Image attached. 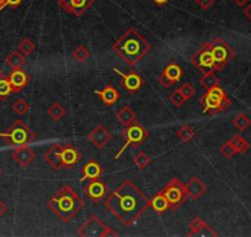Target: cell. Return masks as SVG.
Instances as JSON below:
<instances>
[{"instance_id": "obj_1", "label": "cell", "mask_w": 251, "mask_h": 237, "mask_svg": "<svg viewBox=\"0 0 251 237\" xmlns=\"http://www.w3.org/2000/svg\"><path fill=\"white\" fill-rule=\"evenodd\" d=\"M151 205V199L132 180H123L105 200V207L125 226H132Z\"/></svg>"}, {"instance_id": "obj_2", "label": "cell", "mask_w": 251, "mask_h": 237, "mask_svg": "<svg viewBox=\"0 0 251 237\" xmlns=\"http://www.w3.org/2000/svg\"><path fill=\"white\" fill-rule=\"evenodd\" d=\"M112 50L129 66L142 61L151 50V45L134 28H129L112 45Z\"/></svg>"}, {"instance_id": "obj_3", "label": "cell", "mask_w": 251, "mask_h": 237, "mask_svg": "<svg viewBox=\"0 0 251 237\" xmlns=\"http://www.w3.org/2000/svg\"><path fill=\"white\" fill-rule=\"evenodd\" d=\"M47 204L50 211L63 222H71L84 209L83 199L71 185L60 188Z\"/></svg>"}, {"instance_id": "obj_4", "label": "cell", "mask_w": 251, "mask_h": 237, "mask_svg": "<svg viewBox=\"0 0 251 237\" xmlns=\"http://www.w3.org/2000/svg\"><path fill=\"white\" fill-rule=\"evenodd\" d=\"M36 134L23 121L15 120L5 132H0V139L5 140L9 146L20 147L32 144L36 140Z\"/></svg>"}, {"instance_id": "obj_5", "label": "cell", "mask_w": 251, "mask_h": 237, "mask_svg": "<svg viewBox=\"0 0 251 237\" xmlns=\"http://www.w3.org/2000/svg\"><path fill=\"white\" fill-rule=\"evenodd\" d=\"M200 103L203 106V113L209 115H216L217 113H224L231 105L229 96L222 87L216 86L208 89L206 94L201 96Z\"/></svg>"}, {"instance_id": "obj_6", "label": "cell", "mask_w": 251, "mask_h": 237, "mask_svg": "<svg viewBox=\"0 0 251 237\" xmlns=\"http://www.w3.org/2000/svg\"><path fill=\"white\" fill-rule=\"evenodd\" d=\"M80 237H116L120 236L117 231L110 226H106L98 215H91L78 230Z\"/></svg>"}, {"instance_id": "obj_7", "label": "cell", "mask_w": 251, "mask_h": 237, "mask_svg": "<svg viewBox=\"0 0 251 237\" xmlns=\"http://www.w3.org/2000/svg\"><path fill=\"white\" fill-rule=\"evenodd\" d=\"M122 137L125 139V145L122 146V148L120 149L117 154L115 156V159H118L122 156L123 152L128 148L129 146L134 147V148H138L149 136L148 130L144 129L139 122H134V124L129 125V126L125 127V130H122L121 132Z\"/></svg>"}, {"instance_id": "obj_8", "label": "cell", "mask_w": 251, "mask_h": 237, "mask_svg": "<svg viewBox=\"0 0 251 237\" xmlns=\"http://www.w3.org/2000/svg\"><path fill=\"white\" fill-rule=\"evenodd\" d=\"M209 46L214 59V71L224 69L235 57L233 48L222 38H213L209 41Z\"/></svg>"}, {"instance_id": "obj_9", "label": "cell", "mask_w": 251, "mask_h": 237, "mask_svg": "<svg viewBox=\"0 0 251 237\" xmlns=\"http://www.w3.org/2000/svg\"><path fill=\"white\" fill-rule=\"evenodd\" d=\"M160 192L170 204L171 211H176L180 209L188 198L186 194L185 184L178 178H173Z\"/></svg>"}, {"instance_id": "obj_10", "label": "cell", "mask_w": 251, "mask_h": 237, "mask_svg": "<svg viewBox=\"0 0 251 237\" xmlns=\"http://www.w3.org/2000/svg\"><path fill=\"white\" fill-rule=\"evenodd\" d=\"M191 63L199 69H212L214 71V59L211 52V46L209 42H204L195 51L194 55L190 58Z\"/></svg>"}, {"instance_id": "obj_11", "label": "cell", "mask_w": 251, "mask_h": 237, "mask_svg": "<svg viewBox=\"0 0 251 237\" xmlns=\"http://www.w3.org/2000/svg\"><path fill=\"white\" fill-rule=\"evenodd\" d=\"M112 71L116 74L121 77V84H122L123 88L126 89V91H128L129 94H134L142 88V87L146 86V81L142 76H139L136 72H128V73H123L120 69L112 68Z\"/></svg>"}, {"instance_id": "obj_12", "label": "cell", "mask_w": 251, "mask_h": 237, "mask_svg": "<svg viewBox=\"0 0 251 237\" xmlns=\"http://www.w3.org/2000/svg\"><path fill=\"white\" fill-rule=\"evenodd\" d=\"M108 192L107 184H106L103 180H101L100 178H94L90 179V182L85 185L84 188V193H85L86 197L91 200L95 204L101 203V200L105 199L106 194Z\"/></svg>"}, {"instance_id": "obj_13", "label": "cell", "mask_w": 251, "mask_h": 237, "mask_svg": "<svg viewBox=\"0 0 251 237\" xmlns=\"http://www.w3.org/2000/svg\"><path fill=\"white\" fill-rule=\"evenodd\" d=\"M182 76V68H181L177 63H175V62H171V63H169L168 66L163 69L160 76L158 77V82L164 87V88H169V87H171L173 84L180 82Z\"/></svg>"}, {"instance_id": "obj_14", "label": "cell", "mask_w": 251, "mask_h": 237, "mask_svg": "<svg viewBox=\"0 0 251 237\" xmlns=\"http://www.w3.org/2000/svg\"><path fill=\"white\" fill-rule=\"evenodd\" d=\"M94 3L95 0H58V4L63 10L75 16L84 15Z\"/></svg>"}, {"instance_id": "obj_15", "label": "cell", "mask_w": 251, "mask_h": 237, "mask_svg": "<svg viewBox=\"0 0 251 237\" xmlns=\"http://www.w3.org/2000/svg\"><path fill=\"white\" fill-rule=\"evenodd\" d=\"M59 156L64 168L72 169L80 162L81 153L72 144H59Z\"/></svg>"}, {"instance_id": "obj_16", "label": "cell", "mask_w": 251, "mask_h": 237, "mask_svg": "<svg viewBox=\"0 0 251 237\" xmlns=\"http://www.w3.org/2000/svg\"><path fill=\"white\" fill-rule=\"evenodd\" d=\"M187 236H199V237H216L218 236L216 231L209 226L207 222L200 216H195L188 225V234Z\"/></svg>"}, {"instance_id": "obj_17", "label": "cell", "mask_w": 251, "mask_h": 237, "mask_svg": "<svg viewBox=\"0 0 251 237\" xmlns=\"http://www.w3.org/2000/svg\"><path fill=\"white\" fill-rule=\"evenodd\" d=\"M111 136L110 131L106 129L103 125H98V126L94 127L93 130L90 131V134L88 135V140L99 149H102L110 144Z\"/></svg>"}, {"instance_id": "obj_18", "label": "cell", "mask_w": 251, "mask_h": 237, "mask_svg": "<svg viewBox=\"0 0 251 237\" xmlns=\"http://www.w3.org/2000/svg\"><path fill=\"white\" fill-rule=\"evenodd\" d=\"M11 157H13V159L19 166L25 168L28 164L32 163V161L36 157V152L31 147H28V145H26V146L16 147V149L13 152Z\"/></svg>"}, {"instance_id": "obj_19", "label": "cell", "mask_w": 251, "mask_h": 237, "mask_svg": "<svg viewBox=\"0 0 251 237\" xmlns=\"http://www.w3.org/2000/svg\"><path fill=\"white\" fill-rule=\"evenodd\" d=\"M8 78H9V82H10L11 87H13L14 93H19V91L23 90V89L30 83L31 77L28 76L23 68H16L10 72Z\"/></svg>"}, {"instance_id": "obj_20", "label": "cell", "mask_w": 251, "mask_h": 237, "mask_svg": "<svg viewBox=\"0 0 251 237\" xmlns=\"http://www.w3.org/2000/svg\"><path fill=\"white\" fill-rule=\"evenodd\" d=\"M185 190L188 198H191L192 200H199L207 192V185L199 177H194L188 180L187 184H185Z\"/></svg>"}, {"instance_id": "obj_21", "label": "cell", "mask_w": 251, "mask_h": 237, "mask_svg": "<svg viewBox=\"0 0 251 237\" xmlns=\"http://www.w3.org/2000/svg\"><path fill=\"white\" fill-rule=\"evenodd\" d=\"M43 159L46 161V163L50 164L53 168V171L59 172L62 171L64 167H63L62 161H60L59 156V144H54L47 149V151L43 153Z\"/></svg>"}, {"instance_id": "obj_22", "label": "cell", "mask_w": 251, "mask_h": 237, "mask_svg": "<svg viewBox=\"0 0 251 237\" xmlns=\"http://www.w3.org/2000/svg\"><path fill=\"white\" fill-rule=\"evenodd\" d=\"M96 95H99L106 106H113L118 100H120V93L113 86L108 84L101 90H95Z\"/></svg>"}, {"instance_id": "obj_23", "label": "cell", "mask_w": 251, "mask_h": 237, "mask_svg": "<svg viewBox=\"0 0 251 237\" xmlns=\"http://www.w3.org/2000/svg\"><path fill=\"white\" fill-rule=\"evenodd\" d=\"M116 118L121 122V125L127 127L137 121V115L131 106L126 105V106H122V108L116 113Z\"/></svg>"}, {"instance_id": "obj_24", "label": "cell", "mask_w": 251, "mask_h": 237, "mask_svg": "<svg viewBox=\"0 0 251 237\" xmlns=\"http://www.w3.org/2000/svg\"><path fill=\"white\" fill-rule=\"evenodd\" d=\"M103 173V168L99 164V162L91 161L86 162L83 167V180L94 179V178H100Z\"/></svg>"}, {"instance_id": "obj_25", "label": "cell", "mask_w": 251, "mask_h": 237, "mask_svg": "<svg viewBox=\"0 0 251 237\" xmlns=\"http://www.w3.org/2000/svg\"><path fill=\"white\" fill-rule=\"evenodd\" d=\"M149 207H151V210H153L155 214L161 215L164 214V212L168 211V210H170V204H169V202L166 200V198L161 194V192H159L154 195L153 199H151V205H149Z\"/></svg>"}, {"instance_id": "obj_26", "label": "cell", "mask_w": 251, "mask_h": 237, "mask_svg": "<svg viewBox=\"0 0 251 237\" xmlns=\"http://www.w3.org/2000/svg\"><path fill=\"white\" fill-rule=\"evenodd\" d=\"M5 62L6 64L10 66L13 69L23 68V66L26 62V56L24 55V53H21L19 50L13 51V52L5 58Z\"/></svg>"}, {"instance_id": "obj_27", "label": "cell", "mask_w": 251, "mask_h": 237, "mask_svg": "<svg viewBox=\"0 0 251 237\" xmlns=\"http://www.w3.org/2000/svg\"><path fill=\"white\" fill-rule=\"evenodd\" d=\"M200 83H201V86L203 87L206 90H208V89L218 86L219 79H218V77L216 76V73H214V71L208 69V71L204 72L203 76L201 77V79H200Z\"/></svg>"}, {"instance_id": "obj_28", "label": "cell", "mask_w": 251, "mask_h": 237, "mask_svg": "<svg viewBox=\"0 0 251 237\" xmlns=\"http://www.w3.org/2000/svg\"><path fill=\"white\" fill-rule=\"evenodd\" d=\"M231 145H233L234 149H235V153L238 154H243L250 148V144L246 141L244 137H241L240 135H234L230 140H229Z\"/></svg>"}, {"instance_id": "obj_29", "label": "cell", "mask_w": 251, "mask_h": 237, "mask_svg": "<svg viewBox=\"0 0 251 237\" xmlns=\"http://www.w3.org/2000/svg\"><path fill=\"white\" fill-rule=\"evenodd\" d=\"M176 135H177V137L181 141L185 142V144H188V142H191L192 139L196 136V131H195L194 127L190 126V125H183V126H181L180 129L176 131Z\"/></svg>"}, {"instance_id": "obj_30", "label": "cell", "mask_w": 251, "mask_h": 237, "mask_svg": "<svg viewBox=\"0 0 251 237\" xmlns=\"http://www.w3.org/2000/svg\"><path fill=\"white\" fill-rule=\"evenodd\" d=\"M231 124L235 129H238L239 131H245L251 124V120L249 116H246L245 114H238V115L234 116L231 118Z\"/></svg>"}, {"instance_id": "obj_31", "label": "cell", "mask_w": 251, "mask_h": 237, "mask_svg": "<svg viewBox=\"0 0 251 237\" xmlns=\"http://www.w3.org/2000/svg\"><path fill=\"white\" fill-rule=\"evenodd\" d=\"M133 163L139 171H144L147 167L151 166V158L146 153V152L141 151L139 153H137L133 158Z\"/></svg>"}, {"instance_id": "obj_32", "label": "cell", "mask_w": 251, "mask_h": 237, "mask_svg": "<svg viewBox=\"0 0 251 237\" xmlns=\"http://www.w3.org/2000/svg\"><path fill=\"white\" fill-rule=\"evenodd\" d=\"M47 114L48 116H50V118L54 120V121H60V118L64 116V114H66V110H64V108L62 106V104L58 103V101H54V103L48 108Z\"/></svg>"}, {"instance_id": "obj_33", "label": "cell", "mask_w": 251, "mask_h": 237, "mask_svg": "<svg viewBox=\"0 0 251 237\" xmlns=\"http://www.w3.org/2000/svg\"><path fill=\"white\" fill-rule=\"evenodd\" d=\"M11 109H13V111L15 114L23 116V115H26V114L28 113V110H30V104L27 103V100L20 98V99H18V100L14 101V104L11 105Z\"/></svg>"}, {"instance_id": "obj_34", "label": "cell", "mask_w": 251, "mask_h": 237, "mask_svg": "<svg viewBox=\"0 0 251 237\" xmlns=\"http://www.w3.org/2000/svg\"><path fill=\"white\" fill-rule=\"evenodd\" d=\"M90 55H91L90 51H89L85 46L80 45L73 51V55L72 56H73V58L75 59L76 62H79V63H83V62H85L86 59L90 57Z\"/></svg>"}, {"instance_id": "obj_35", "label": "cell", "mask_w": 251, "mask_h": 237, "mask_svg": "<svg viewBox=\"0 0 251 237\" xmlns=\"http://www.w3.org/2000/svg\"><path fill=\"white\" fill-rule=\"evenodd\" d=\"M14 93V89L9 82L8 77H1L0 78V99L8 98L10 94Z\"/></svg>"}, {"instance_id": "obj_36", "label": "cell", "mask_w": 251, "mask_h": 237, "mask_svg": "<svg viewBox=\"0 0 251 237\" xmlns=\"http://www.w3.org/2000/svg\"><path fill=\"white\" fill-rule=\"evenodd\" d=\"M35 48H36L35 43H33L28 37H25L20 42L18 50L20 51L21 53H24L25 56H30V55H32V52L35 51Z\"/></svg>"}, {"instance_id": "obj_37", "label": "cell", "mask_w": 251, "mask_h": 237, "mask_svg": "<svg viewBox=\"0 0 251 237\" xmlns=\"http://www.w3.org/2000/svg\"><path fill=\"white\" fill-rule=\"evenodd\" d=\"M169 100H170V103L173 104L175 108H180L183 103H186L185 98L182 96L181 91L178 90V88L176 89V90H174L173 93L169 94Z\"/></svg>"}, {"instance_id": "obj_38", "label": "cell", "mask_w": 251, "mask_h": 237, "mask_svg": "<svg viewBox=\"0 0 251 237\" xmlns=\"http://www.w3.org/2000/svg\"><path fill=\"white\" fill-rule=\"evenodd\" d=\"M178 90L181 91V94H182V96L185 98L186 101H188L190 99L192 98V96L195 95V93H196V90H195L194 86H192L191 83H185L182 84V86L178 88Z\"/></svg>"}, {"instance_id": "obj_39", "label": "cell", "mask_w": 251, "mask_h": 237, "mask_svg": "<svg viewBox=\"0 0 251 237\" xmlns=\"http://www.w3.org/2000/svg\"><path fill=\"white\" fill-rule=\"evenodd\" d=\"M221 153L223 154L226 158H231V157L235 154V149H234L233 145H231L230 142L226 141V144L222 145V146H221Z\"/></svg>"}, {"instance_id": "obj_40", "label": "cell", "mask_w": 251, "mask_h": 237, "mask_svg": "<svg viewBox=\"0 0 251 237\" xmlns=\"http://www.w3.org/2000/svg\"><path fill=\"white\" fill-rule=\"evenodd\" d=\"M197 5L202 9V10H208L212 5L214 4L216 0H195Z\"/></svg>"}, {"instance_id": "obj_41", "label": "cell", "mask_w": 251, "mask_h": 237, "mask_svg": "<svg viewBox=\"0 0 251 237\" xmlns=\"http://www.w3.org/2000/svg\"><path fill=\"white\" fill-rule=\"evenodd\" d=\"M24 3V0H6V5L10 6L11 9H16Z\"/></svg>"}, {"instance_id": "obj_42", "label": "cell", "mask_w": 251, "mask_h": 237, "mask_svg": "<svg viewBox=\"0 0 251 237\" xmlns=\"http://www.w3.org/2000/svg\"><path fill=\"white\" fill-rule=\"evenodd\" d=\"M6 212H8V205L0 199V217H3Z\"/></svg>"}, {"instance_id": "obj_43", "label": "cell", "mask_w": 251, "mask_h": 237, "mask_svg": "<svg viewBox=\"0 0 251 237\" xmlns=\"http://www.w3.org/2000/svg\"><path fill=\"white\" fill-rule=\"evenodd\" d=\"M244 14H245L246 18H248L249 20L251 21V1H250V3H249V5L246 6L245 9H244Z\"/></svg>"}, {"instance_id": "obj_44", "label": "cell", "mask_w": 251, "mask_h": 237, "mask_svg": "<svg viewBox=\"0 0 251 237\" xmlns=\"http://www.w3.org/2000/svg\"><path fill=\"white\" fill-rule=\"evenodd\" d=\"M153 3L155 4V5L163 6V5H166V4L169 3V0H153Z\"/></svg>"}, {"instance_id": "obj_45", "label": "cell", "mask_w": 251, "mask_h": 237, "mask_svg": "<svg viewBox=\"0 0 251 237\" xmlns=\"http://www.w3.org/2000/svg\"><path fill=\"white\" fill-rule=\"evenodd\" d=\"M234 3L236 4V5H239V6H244L245 5L246 3H249V1H250V0H233Z\"/></svg>"}, {"instance_id": "obj_46", "label": "cell", "mask_w": 251, "mask_h": 237, "mask_svg": "<svg viewBox=\"0 0 251 237\" xmlns=\"http://www.w3.org/2000/svg\"><path fill=\"white\" fill-rule=\"evenodd\" d=\"M6 5V0H0V10Z\"/></svg>"}, {"instance_id": "obj_47", "label": "cell", "mask_w": 251, "mask_h": 237, "mask_svg": "<svg viewBox=\"0 0 251 237\" xmlns=\"http://www.w3.org/2000/svg\"><path fill=\"white\" fill-rule=\"evenodd\" d=\"M3 77V72H1V69H0V78Z\"/></svg>"}, {"instance_id": "obj_48", "label": "cell", "mask_w": 251, "mask_h": 237, "mask_svg": "<svg viewBox=\"0 0 251 237\" xmlns=\"http://www.w3.org/2000/svg\"><path fill=\"white\" fill-rule=\"evenodd\" d=\"M0 174H1V167H0Z\"/></svg>"}]
</instances>
